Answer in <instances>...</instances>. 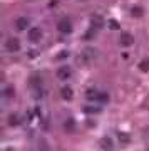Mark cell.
<instances>
[{
  "label": "cell",
  "instance_id": "cell-1",
  "mask_svg": "<svg viewBox=\"0 0 149 151\" xmlns=\"http://www.w3.org/2000/svg\"><path fill=\"white\" fill-rule=\"evenodd\" d=\"M57 30L62 34H70L72 32V22L69 19H60L57 22Z\"/></svg>",
  "mask_w": 149,
  "mask_h": 151
},
{
  "label": "cell",
  "instance_id": "cell-2",
  "mask_svg": "<svg viewBox=\"0 0 149 151\" xmlns=\"http://www.w3.org/2000/svg\"><path fill=\"white\" fill-rule=\"evenodd\" d=\"M5 49L9 50V52H17V50L20 49V42H19V39H17V37H10V39H7V42H5Z\"/></svg>",
  "mask_w": 149,
  "mask_h": 151
},
{
  "label": "cell",
  "instance_id": "cell-3",
  "mask_svg": "<svg viewBox=\"0 0 149 151\" xmlns=\"http://www.w3.org/2000/svg\"><path fill=\"white\" fill-rule=\"evenodd\" d=\"M70 74H72V70H70L69 65H60V67L57 69V77H59V79H62V81L69 79Z\"/></svg>",
  "mask_w": 149,
  "mask_h": 151
},
{
  "label": "cell",
  "instance_id": "cell-4",
  "mask_svg": "<svg viewBox=\"0 0 149 151\" xmlns=\"http://www.w3.org/2000/svg\"><path fill=\"white\" fill-rule=\"evenodd\" d=\"M40 37H42V30H40V29L32 27L29 30V40H30V42H39Z\"/></svg>",
  "mask_w": 149,
  "mask_h": 151
},
{
  "label": "cell",
  "instance_id": "cell-5",
  "mask_svg": "<svg viewBox=\"0 0 149 151\" xmlns=\"http://www.w3.org/2000/svg\"><path fill=\"white\" fill-rule=\"evenodd\" d=\"M121 44H122L124 47H129V45L134 44V37L131 34H122V35H121Z\"/></svg>",
  "mask_w": 149,
  "mask_h": 151
},
{
  "label": "cell",
  "instance_id": "cell-6",
  "mask_svg": "<svg viewBox=\"0 0 149 151\" xmlns=\"http://www.w3.org/2000/svg\"><path fill=\"white\" fill-rule=\"evenodd\" d=\"M15 27L19 29V30H25V29L29 27V20H27L25 17H19L15 20Z\"/></svg>",
  "mask_w": 149,
  "mask_h": 151
},
{
  "label": "cell",
  "instance_id": "cell-7",
  "mask_svg": "<svg viewBox=\"0 0 149 151\" xmlns=\"http://www.w3.org/2000/svg\"><path fill=\"white\" fill-rule=\"evenodd\" d=\"M101 148L102 150H112V139L111 138H102L101 139Z\"/></svg>",
  "mask_w": 149,
  "mask_h": 151
},
{
  "label": "cell",
  "instance_id": "cell-8",
  "mask_svg": "<svg viewBox=\"0 0 149 151\" xmlns=\"http://www.w3.org/2000/svg\"><path fill=\"white\" fill-rule=\"evenodd\" d=\"M107 101H109V96H107L106 92H99V96H97L96 103H97V104H106Z\"/></svg>",
  "mask_w": 149,
  "mask_h": 151
},
{
  "label": "cell",
  "instance_id": "cell-9",
  "mask_svg": "<svg viewBox=\"0 0 149 151\" xmlns=\"http://www.w3.org/2000/svg\"><path fill=\"white\" fill-rule=\"evenodd\" d=\"M60 94H62V97H64V99H67V101H69V99H72V89H70V87H62Z\"/></svg>",
  "mask_w": 149,
  "mask_h": 151
},
{
  "label": "cell",
  "instance_id": "cell-10",
  "mask_svg": "<svg viewBox=\"0 0 149 151\" xmlns=\"http://www.w3.org/2000/svg\"><path fill=\"white\" fill-rule=\"evenodd\" d=\"M97 96H99V91H96V89H89V91H87V99H91V101H96Z\"/></svg>",
  "mask_w": 149,
  "mask_h": 151
},
{
  "label": "cell",
  "instance_id": "cell-11",
  "mask_svg": "<svg viewBox=\"0 0 149 151\" xmlns=\"http://www.w3.org/2000/svg\"><path fill=\"white\" fill-rule=\"evenodd\" d=\"M139 69L143 70V72H148L149 70V59H144L141 64H139Z\"/></svg>",
  "mask_w": 149,
  "mask_h": 151
},
{
  "label": "cell",
  "instance_id": "cell-12",
  "mask_svg": "<svg viewBox=\"0 0 149 151\" xmlns=\"http://www.w3.org/2000/svg\"><path fill=\"white\" fill-rule=\"evenodd\" d=\"M19 123H20V121H19V116H15V114H12L10 118H9V124H10V126H17Z\"/></svg>",
  "mask_w": 149,
  "mask_h": 151
},
{
  "label": "cell",
  "instance_id": "cell-13",
  "mask_svg": "<svg viewBox=\"0 0 149 151\" xmlns=\"http://www.w3.org/2000/svg\"><path fill=\"white\" fill-rule=\"evenodd\" d=\"M84 113H99V108H92V106H85Z\"/></svg>",
  "mask_w": 149,
  "mask_h": 151
},
{
  "label": "cell",
  "instance_id": "cell-14",
  "mask_svg": "<svg viewBox=\"0 0 149 151\" xmlns=\"http://www.w3.org/2000/svg\"><path fill=\"white\" fill-rule=\"evenodd\" d=\"M133 15L134 17H141V15H143V10H141L139 7H134V9H133Z\"/></svg>",
  "mask_w": 149,
  "mask_h": 151
},
{
  "label": "cell",
  "instance_id": "cell-15",
  "mask_svg": "<svg viewBox=\"0 0 149 151\" xmlns=\"http://www.w3.org/2000/svg\"><path fill=\"white\" fill-rule=\"evenodd\" d=\"M92 37H94V30H87V32L84 34V39H85V40H91Z\"/></svg>",
  "mask_w": 149,
  "mask_h": 151
},
{
  "label": "cell",
  "instance_id": "cell-16",
  "mask_svg": "<svg viewBox=\"0 0 149 151\" xmlns=\"http://www.w3.org/2000/svg\"><path fill=\"white\" fill-rule=\"evenodd\" d=\"M119 139L122 141V143H129V136L128 134H122V133H119Z\"/></svg>",
  "mask_w": 149,
  "mask_h": 151
},
{
  "label": "cell",
  "instance_id": "cell-17",
  "mask_svg": "<svg viewBox=\"0 0 149 151\" xmlns=\"http://www.w3.org/2000/svg\"><path fill=\"white\" fill-rule=\"evenodd\" d=\"M65 128H67V129H72V128H74V121H72V119H67V121H65Z\"/></svg>",
  "mask_w": 149,
  "mask_h": 151
},
{
  "label": "cell",
  "instance_id": "cell-18",
  "mask_svg": "<svg viewBox=\"0 0 149 151\" xmlns=\"http://www.w3.org/2000/svg\"><path fill=\"white\" fill-rule=\"evenodd\" d=\"M109 27L114 29V30H117V29H119V24H117L116 20H111V22H109Z\"/></svg>",
  "mask_w": 149,
  "mask_h": 151
}]
</instances>
